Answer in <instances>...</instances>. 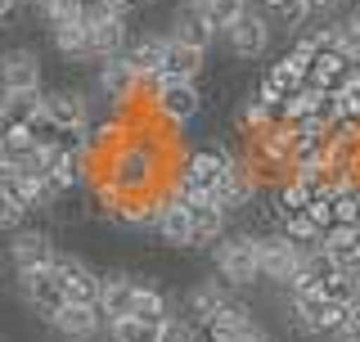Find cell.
<instances>
[{
	"label": "cell",
	"instance_id": "cell-1",
	"mask_svg": "<svg viewBox=\"0 0 360 342\" xmlns=\"http://www.w3.org/2000/svg\"><path fill=\"white\" fill-rule=\"evenodd\" d=\"M234 149H225V144H198V149H185L180 153V163L172 167V180H167V189L176 194V198H212V189L225 180V171L234 167Z\"/></svg>",
	"mask_w": 360,
	"mask_h": 342
},
{
	"label": "cell",
	"instance_id": "cell-2",
	"mask_svg": "<svg viewBox=\"0 0 360 342\" xmlns=\"http://www.w3.org/2000/svg\"><path fill=\"white\" fill-rule=\"evenodd\" d=\"M212 253V275H217L225 289H252L262 284V261H257V234L248 230H225Z\"/></svg>",
	"mask_w": 360,
	"mask_h": 342
},
{
	"label": "cell",
	"instance_id": "cell-3",
	"mask_svg": "<svg viewBox=\"0 0 360 342\" xmlns=\"http://www.w3.org/2000/svg\"><path fill=\"white\" fill-rule=\"evenodd\" d=\"M311 253H302L297 243L284 230H266L257 234V261H262V284H275V289H288L292 275L307 266Z\"/></svg>",
	"mask_w": 360,
	"mask_h": 342
},
{
	"label": "cell",
	"instance_id": "cell-4",
	"mask_svg": "<svg viewBox=\"0 0 360 342\" xmlns=\"http://www.w3.org/2000/svg\"><path fill=\"white\" fill-rule=\"evenodd\" d=\"M153 118L167 127V135H176V131H185L189 122L202 113V90L198 82H158L153 90Z\"/></svg>",
	"mask_w": 360,
	"mask_h": 342
},
{
	"label": "cell",
	"instance_id": "cell-5",
	"mask_svg": "<svg viewBox=\"0 0 360 342\" xmlns=\"http://www.w3.org/2000/svg\"><path fill=\"white\" fill-rule=\"evenodd\" d=\"M14 284H18V298L27 306L32 315H41L45 324L54 320V315L68 306V293L59 275H54V266H37V270H14Z\"/></svg>",
	"mask_w": 360,
	"mask_h": 342
},
{
	"label": "cell",
	"instance_id": "cell-6",
	"mask_svg": "<svg viewBox=\"0 0 360 342\" xmlns=\"http://www.w3.org/2000/svg\"><path fill=\"white\" fill-rule=\"evenodd\" d=\"M257 194H262V171H257V167L239 153V158H234V167L225 171V180L212 189V203H217L225 216H239V212H248V208L257 203Z\"/></svg>",
	"mask_w": 360,
	"mask_h": 342
},
{
	"label": "cell",
	"instance_id": "cell-7",
	"mask_svg": "<svg viewBox=\"0 0 360 342\" xmlns=\"http://www.w3.org/2000/svg\"><path fill=\"white\" fill-rule=\"evenodd\" d=\"M275 18L266 14V9H248V14L234 23L230 32H225V50L234 54V59H243V63H252V59H262V54L270 50V41H275Z\"/></svg>",
	"mask_w": 360,
	"mask_h": 342
},
{
	"label": "cell",
	"instance_id": "cell-8",
	"mask_svg": "<svg viewBox=\"0 0 360 342\" xmlns=\"http://www.w3.org/2000/svg\"><path fill=\"white\" fill-rule=\"evenodd\" d=\"M54 275H59L68 302H77V306H99V284H104V270H95L86 257L59 253V257H54Z\"/></svg>",
	"mask_w": 360,
	"mask_h": 342
},
{
	"label": "cell",
	"instance_id": "cell-9",
	"mask_svg": "<svg viewBox=\"0 0 360 342\" xmlns=\"http://www.w3.org/2000/svg\"><path fill=\"white\" fill-rule=\"evenodd\" d=\"M95 90L108 99L112 108H127V104H135V99H144V82L135 77V68L122 59V54L95 63Z\"/></svg>",
	"mask_w": 360,
	"mask_h": 342
},
{
	"label": "cell",
	"instance_id": "cell-10",
	"mask_svg": "<svg viewBox=\"0 0 360 342\" xmlns=\"http://www.w3.org/2000/svg\"><path fill=\"white\" fill-rule=\"evenodd\" d=\"M167 32H140L131 37V45L122 50V59L135 68V77L144 82V95H153L158 82H162V59H167Z\"/></svg>",
	"mask_w": 360,
	"mask_h": 342
},
{
	"label": "cell",
	"instance_id": "cell-11",
	"mask_svg": "<svg viewBox=\"0 0 360 342\" xmlns=\"http://www.w3.org/2000/svg\"><path fill=\"white\" fill-rule=\"evenodd\" d=\"M167 37L180 41V45H194V50H202V54H212V45L221 41V32L212 27V18L202 14L198 0H180L172 23H167Z\"/></svg>",
	"mask_w": 360,
	"mask_h": 342
},
{
	"label": "cell",
	"instance_id": "cell-12",
	"mask_svg": "<svg viewBox=\"0 0 360 342\" xmlns=\"http://www.w3.org/2000/svg\"><path fill=\"white\" fill-rule=\"evenodd\" d=\"M14 90H45V63L32 45H14L0 59V95H14Z\"/></svg>",
	"mask_w": 360,
	"mask_h": 342
},
{
	"label": "cell",
	"instance_id": "cell-13",
	"mask_svg": "<svg viewBox=\"0 0 360 342\" xmlns=\"http://www.w3.org/2000/svg\"><path fill=\"white\" fill-rule=\"evenodd\" d=\"M45 118H50L54 127H63L68 135H86L90 127H95V118H90V99H86V90H72V86L45 90Z\"/></svg>",
	"mask_w": 360,
	"mask_h": 342
},
{
	"label": "cell",
	"instance_id": "cell-14",
	"mask_svg": "<svg viewBox=\"0 0 360 342\" xmlns=\"http://www.w3.org/2000/svg\"><path fill=\"white\" fill-rule=\"evenodd\" d=\"M104 329H108V320H104L99 306H77V302H68L63 311L50 320L54 342H95Z\"/></svg>",
	"mask_w": 360,
	"mask_h": 342
},
{
	"label": "cell",
	"instance_id": "cell-15",
	"mask_svg": "<svg viewBox=\"0 0 360 342\" xmlns=\"http://www.w3.org/2000/svg\"><path fill=\"white\" fill-rule=\"evenodd\" d=\"M54 257H59V248H54V239L45 234V230H32V225H22V230L9 234V266H14V270L54 266Z\"/></svg>",
	"mask_w": 360,
	"mask_h": 342
},
{
	"label": "cell",
	"instance_id": "cell-16",
	"mask_svg": "<svg viewBox=\"0 0 360 342\" xmlns=\"http://www.w3.org/2000/svg\"><path fill=\"white\" fill-rule=\"evenodd\" d=\"M257 324V315H252V306H248L239 293H230L217 311H212V320L202 324V338L207 342H234L239 334H248V329Z\"/></svg>",
	"mask_w": 360,
	"mask_h": 342
},
{
	"label": "cell",
	"instance_id": "cell-17",
	"mask_svg": "<svg viewBox=\"0 0 360 342\" xmlns=\"http://www.w3.org/2000/svg\"><path fill=\"white\" fill-rule=\"evenodd\" d=\"M140 275L131 270H104V284H99V311L104 320H117V315H131V302L140 293Z\"/></svg>",
	"mask_w": 360,
	"mask_h": 342
},
{
	"label": "cell",
	"instance_id": "cell-18",
	"mask_svg": "<svg viewBox=\"0 0 360 342\" xmlns=\"http://www.w3.org/2000/svg\"><path fill=\"white\" fill-rule=\"evenodd\" d=\"M158 239H162L167 248H194V221H189V208L176 198L172 189H167V208L158 216Z\"/></svg>",
	"mask_w": 360,
	"mask_h": 342
},
{
	"label": "cell",
	"instance_id": "cell-19",
	"mask_svg": "<svg viewBox=\"0 0 360 342\" xmlns=\"http://www.w3.org/2000/svg\"><path fill=\"white\" fill-rule=\"evenodd\" d=\"M180 203L189 208V221H194V248H212L225 234L230 216H225L212 198H180Z\"/></svg>",
	"mask_w": 360,
	"mask_h": 342
},
{
	"label": "cell",
	"instance_id": "cell-20",
	"mask_svg": "<svg viewBox=\"0 0 360 342\" xmlns=\"http://www.w3.org/2000/svg\"><path fill=\"white\" fill-rule=\"evenodd\" d=\"M202 68H207V54L194 50V45L167 41V59H162V82H198Z\"/></svg>",
	"mask_w": 360,
	"mask_h": 342
},
{
	"label": "cell",
	"instance_id": "cell-21",
	"mask_svg": "<svg viewBox=\"0 0 360 342\" xmlns=\"http://www.w3.org/2000/svg\"><path fill=\"white\" fill-rule=\"evenodd\" d=\"M320 293L338 306H356L360 302V270L356 266H320Z\"/></svg>",
	"mask_w": 360,
	"mask_h": 342
},
{
	"label": "cell",
	"instance_id": "cell-22",
	"mask_svg": "<svg viewBox=\"0 0 360 342\" xmlns=\"http://www.w3.org/2000/svg\"><path fill=\"white\" fill-rule=\"evenodd\" d=\"M230 293H234V289H225L221 279H202V284H194V289L185 293V315L202 329V324L212 320V311H217V306L230 298Z\"/></svg>",
	"mask_w": 360,
	"mask_h": 342
},
{
	"label": "cell",
	"instance_id": "cell-23",
	"mask_svg": "<svg viewBox=\"0 0 360 342\" xmlns=\"http://www.w3.org/2000/svg\"><path fill=\"white\" fill-rule=\"evenodd\" d=\"M50 45L68 63H90V27L86 23H59V27H50Z\"/></svg>",
	"mask_w": 360,
	"mask_h": 342
},
{
	"label": "cell",
	"instance_id": "cell-24",
	"mask_svg": "<svg viewBox=\"0 0 360 342\" xmlns=\"http://www.w3.org/2000/svg\"><path fill=\"white\" fill-rule=\"evenodd\" d=\"M320 257L329 261V266H356L360 270V239H356L352 225H333V230L320 239Z\"/></svg>",
	"mask_w": 360,
	"mask_h": 342
},
{
	"label": "cell",
	"instance_id": "cell-25",
	"mask_svg": "<svg viewBox=\"0 0 360 342\" xmlns=\"http://www.w3.org/2000/svg\"><path fill=\"white\" fill-rule=\"evenodd\" d=\"M131 315L144 324H162L167 315H176V298L167 289H158V284H140V293L131 302Z\"/></svg>",
	"mask_w": 360,
	"mask_h": 342
},
{
	"label": "cell",
	"instance_id": "cell-26",
	"mask_svg": "<svg viewBox=\"0 0 360 342\" xmlns=\"http://www.w3.org/2000/svg\"><path fill=\"white\" fill-rule=\"evenodd\" d=\"M0 113H5V127H32L45 113V90H14V95H0Z\"/></svg>",
	"mask_w": 360,
	"mask_h": 342
},
{
	"label": "cell",
	"instance_id": "cell-27",
	"mask_svg": "<svg viewBox=\"0 0 360 342\" xmlns=\"http://www.w3.org/2000/svg\"><path fill=\"white\" fill-rule=\"evenodd\" d=\"M275 230H284L292 243L302 248V253H320V239H324V230L311 221L307 212H288V216H279L275 221Z\"/></svg>",
	"mask_w": 360,
	"mask_h": 342
},
{
	"label": "cell",
	"instance_id": "cell-28",
	"mask_svg": "<svg viewBox=\"0 0 360 342\" xmlns=\"http://www.w3.org/2000/svg\"><path fill=\"white\" fill-rule=\"evenodd\" d=\"M270 18H275L279 32H292V37H302V27L315 18V5H311V0H279V5L270 9Z\"/></svg>",
	"mask_w": 360,
	"mask_h": 342
},
{
	"label": "cell",
	"instance_id": "cell-29",
	"mask_svg": "<svg viewBox=\"0 0 360 342\" xmlns=\"http://www.w3.org/2000/svg\"><path fill=\"white\" fill-rule=\"evenodd\" d=\"M198 5H202V14L212 18V27H217L221 37H225V32H230L243 14H248V9H252L248 0H198Z\"/></svg>",
	"mask_w": 360,
	"mask_h": 342
},
{
	"label": "cell",
	"instance_id": "cell-30",
	"mask_svg": "<svg viewBox=\"0 0 360 342\" xmlns=\"http://www.w3.org/2000/svg\"><path fill=\"white\" fill-rule=\"evenodd\" d=\"M108 342H158V324H144L135 320V315H117V320H108Z\"/></svg>",
	"mask_w": 360,
	"mask_h": 342
},
{
	"label": "cell",
	"instance_id": "cell-31",
	"mask_svg": "<svg viewBox=\"0 0 360 342\" xmlns=\"http://www.w3.org/2000/svg\"><path fill=\"white\" fill-rule=\"evenodd\" d=\"M158 342H207V338H202V329L189 320L185 311H176V315H167V320L158 324Z\"/></svg>",
	"mask_w": 360,
	"mask_h": 342
},
{
	"label": "cell",
	"instance_id": "cell-32",
	"mask_svg": "<svg viewBox=\"0 0 360 342\" xmlns=\"http://www.w3.org/2000/svg\"><path fill=\"white\" fill-rule=\"evenodd\" d=\"M27 208H22V203L14 198V194L9 189H0V234H14V230H22V225H27Z\"/></svg>",
	"mask_w": 360,
	"mask_h": 342
},
{
	"label": "cell",
	"instance_id": "cell-33",
	"mask_svg": "<svg viewBox=\"0 0 360 342\" xmlns=\"http://www.w3.org/2000/svg\"><path fill=\"white\" fill-rule=\"evenodd\" d=\"M338 37H342V50L347 54H360V5L352 9V14L338 18Z\"/></svg>",
	"mask_w": 360,
	"mask_h": 342
},
{
	"label": "cell",
	"instance_id": "cell-34",
	"mask_svg": "<svg viewBox=\"0 0 360 342\" xmlns=\"http://www.w3.org/2000/svg\"><path fill=\"white\" fill-rule=\"evenodd\" d=\"M234 342H275V338H270V329H266V324H252L248 334H239Z\"/></svg>",
	"mask_w": 360,
	"mask_h": 342
},
{
	"label": "cell",
	"instance_id": "cell-35",
	"mask_svg": "<svg viewBox=\"0 0 360 342\" xmlns=\"http://www.w3.org/2000/svg\"><path fill=\"white\" fill-rule=\"evenodd\" d=\"M311 5H315V18H320V14H333V9H342L347 0H311Z\"/></svg>",
	"mask_w": 360,
	"mask_h": 342
},
{
	"label": "cell",
	"instance_id": "cell-36",
	"mask_svg": "<svg viewBox=\"0 0 360 342\" xmlns=\"http://www.w3.org/2000/svg\"><path fill=\"white\" fill-rule=\"evenodd\" d=\"M153 0H122V14H135V9H149Z\"/></svg>",
	"mask_w": 360,
	"mask_h": 342
},
{
	"label": "cell",
	"instance_id": "cell-37",
	"mask_svg": "<svg viewBox=\"0 0 360 342\" xmlns=\"http://www.w3.org/2000/svg\"><path fill=\"white\" fill-rule=\"evenodd\" d=\"M18 5H22V0H0V23H5L9 14H18Z\"/></svg>",
	"mask_w": 360,
	"mask_h": 342
},
{
	"label": "cell",
	"instance_id": "cell-38",
	"mask_svg": "<svg viewBox=\"0 0 360 342\" xmlns=\"http://www.w3.org/2000/svg\"><path fill=\"white\" fill-rule=\"evenodd\" d=\"M0 59H5V50H0Z\"/></svg>",
	"mask_w": 360,
	"mask_h": 342
},
{
	"label": "cell",
	"instance_id": "cell-39",
	"mask_svg": "<svg viewBox=\"0 0 360 342\" xmlns=\"http://www.w3.org/2000/svg\"><path fill=\"white\" fill-rule=\"evenodd\" d=\"M356 239H360V230H356Z\"/></svg>",
	"mask_w": 360,
	"mask_h": 342
},
{
	"label": "cell",
	"instance_id": "cell-40",
	"mask_svg": "<svg viewBox=\"0 0 360 342\" xmlns=\"http://www.w3.org/2000/svg\"><path fill=\"white\" fill-rule=\"evenodd\" d=\"M356 5H360V0H356Z\"/></svg>",
	"mask_w": 360,
	"mask_h": 342
}]
</instances>
